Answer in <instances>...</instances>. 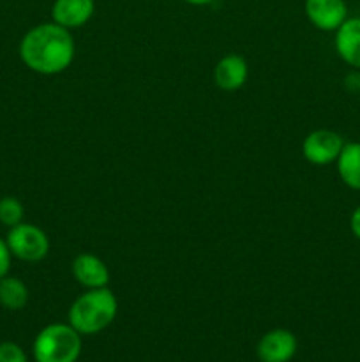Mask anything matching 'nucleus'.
<instances>
[{
	"label": "nucleus",
	"instance_id": "nucleus-1",
	"mask_svg": "<svg viewBox=\"0 0 360 362\" xmlns=\"http://www.w3.org/2000/svg\"><path fill=\"white\" fill-rule=\"evenodd\" d=\"M74 49L71 32L53 21L37 25L23 35L20 42V59L34 73L52 76L71 66Z\"/></svg>",
	"mask_w": 360,
	"mask_h": 362
},
{
	"label": "nucleus",
	"instance_id": "nucleus-2",
	"mask_svg": "<svg viewBox=\"0 0 360 362\" xmlns=\"http://www.w3.org/2000/svg\"><path fill=\"white\" fill-rule=\"evenodd\" d=\"M119 303L112 290L94 288L78 297L69 310V325L81 336L97 334L115 320Z\"/></svg>",
	"mask_w": 360,
	"mask_h": 362
},
{
	"label": "nucleus",
	"instance_id": "nucleus-3",
	"mask_svg": "<svg viewBox=\"0 0 360 362\" xmlns=\"http://www.w3.org/2000/svg\"><path fill=\"white\" fill-rule=\"evenodd\" d=\"M35 362H76L81 356V334L69 324H49L32 345Z\"/></svg>",
	"mask_w": 360,
	"mask_h": 362
},
{
	"label": "nucleus",
	"instance_id": "nucleus-4",
	"mask_svg": "<svg viewBox=\"0 0 360 362\" xmlns=\"http://www.w3.org/2000/svg\"><path fill=\"white\" fill-rule=\"evenodd\" d=\"M6 243L13 257H16L18 260L28 262V264L41 262L49 251L48 235L39 226L30 225V223H20V225L9 228Z\"/></svg>",
	"mask_w": 360,
	"mask_h": 362
},
{
	"label": "nucleus",
	"instance_id": "nucleus-5",
	"mask_svg": "<svg viewBox=\"0 0 360 362\" xmlns=\"http://www.w3.org/2000/svg\"><path fill=\"white\" fill-rule=\"evenodd\" d=\"M342 147H344V141L341 134L330 129H318L306 136L302 144V154L313 165L325 166L337 161Z\"/></svg>",
	"mask_w": 360,
	"mask_h": 362
},
{
	"label": "nucleus",
	"instance_id": "nucleus-6",
	"mask_svg": "<svg viewBox=\"0 0 360 362\" xmlns=\"http://www.w3.org/2000/svg\"><path fill=\"white\" fill-rule=\"evenodd\" d=\"M299 343L296 336L288 329H274L261 336L256 346L260 362H289L295 357Z\"/></svg>",
	"mask_w": 360,
	"mask_h": 362
},
{
	"label": "nucleus",
	"instance_id": "nucleus-7",
	"mask_svg": "<svg viewBox=\"0 0 360 362\" xmlns=\"http://www.w3.org/2000/svg\"><path fill=\"white\" fill-rule=\"evenodd\" d=\"M306 16L323 32H335L348 20V6L344 0H306Z\"/></svg>",
	"mask_w": 360,
	"mask_h": 362
},
{
	"label": "nucleus",
	"instance_id": "nucleus-8",
	"mask_svg": "<svg viewBox=\"0 0 360 362\" xmlns=\"http://www.w3.org/2000/svg\"><path fill=\"white\" fill-rule=\"evenodd\" d=\"M95 13L94 0H55L52 7L53 21L60 27L78 28L90 21Z\"/></svg>",
	"mask_w": 360,
	"mask_h": 362
},
{
	"label": "nucleus",
	"instance_id": "nucleus-9",
	"mask_svg": "<svg viewBox=\"0 0 360 362\" xmlns=\"http://www.w3.org/2000/svg\"><path fill=\"white\" fill-rule=\"evenodd\" d=\"M73 276L81 286L88 290L104 288L109 281V271L104 262L95 255H78L73 262Z\"/></svg>",
	"mask_w": 360,
	"mask_h": 362
},
{
	"label": "nucleus",
	"instance_id": "nucleus-10",
	"mask_svg": "<svg viewBox=\"0 0 360 362\" xmlns=\"http://www.w3.org/2000/svg\"><path fill=\"white\" fill-rule=\"evenodd\" d=\"M335 52L348 66L360 69V18H348L335 30Z\"/></svg>",
	"mask_w": 360,
	"mask_h": 362
},
{
	"label": "nucleus",
	"instance_id": "nucleus-11",
	"mask_svg": "<svg viewBox=\"0 0 360 362\" xmlns=\"http://www.w3.org/2000/svg\"><path fill=\"white\" fill-rule=\"evenodd\" d=\"M249 74V67L244 57L240 55H226L217 62L214 69V80L221 90L233 92L244 87Z\"/></svg>",
	"mask_w": 360,
	"mask_h": 362
},
{
	"label": "nucleus",
	"instance_id": "nucleus-12",
	"mask_svg": "<svg viewBox=\"0 0 360 362\" xmlns=\"http://www.w3.org/2000/svg\"><path fill=\"white\" fill-rule=\"evenodd\" d=\"M335 163L342 182L352 189L360 191V141L344 144Z\"/></svg>",
	"mask_w": 360,
	"mask_h": 362
},
{
	"label": "nucleus",
	"instance_id": "nucleus-13",
	"mask_svg": "<svg viewBox=\"0 0 360 362\" xmlns=\"http://www.w3.org/2000/svg\"><path fill=\"white\" fill-rule=\"evenodd\" d=\"M28 303V288L21 279L7 274L0 279V306L6 310H23Z\"/></svg>",
	"mask_w": 360,
	"mask_h": 362
},
{
	"label": "nucleus",
	"instance_id": "nucleus-14",
	"mask_svg": "<svg viewBox=\"0 0 360 362\" xmlns=\"http://www.w3.org/2000/svg\"><path fill=\"white\" fill-rule=\"evenodd\" d=\"M23 205L20 200H16L14 197H4L0 200V223L9 228L23 223Z\"/></svg>",
	"mask_w": 360,
	"mask_h": 362
},
{
	"label": "nucleus",
	"instance_id": "nucleus-15",
	"mask_svg": "<svg viewBox=\"0 0 360 362\" xmlns=\"http://www.w3.org/2000/svg\"><path fill=\"white\" fill-rule=\"evenodd\" d=\"M0 362H28L27 354L18 343L2 341L0 343Z\"/></svg>",
	"mask_w": 360,
	"mask_h": 362
},
{
	"label": "nucleus",
	"instance_id": "nucleus-16",
	"mask_svg": "<svg viewBox=\"0 0 360 362\" xmlns=\"http://www.w3.org/2000/svg\"><path fill=\"white\" fill-rule=\"evenodd\" d=\"M11 250L9 246H7L6 239H2L0 237V279L6 278L7 274H9V269H11Z\"/></svg>",
	"mask_w": 360,
	"mask_h": 362
},
{
	"label": "nucleus",
	"instance_id": "nucleus-17",
	"mask_svg": "<svg viewBox=\"0 0 360 362\" xmlns=\"http://www.w3.org/2000/svg\"><path fill=\"white\" fill-rule=\"evenodd\" d=\"M349 228L352 233L360 240V205L352 212V218H349Z\"/></svg>",
	"mask_w": 360,
	"mask_h": 362
},
{
	"label": "nucleus",
	"instance_id": "nucleus-18",
	"mask_svg": "<svg viewBox=\"0 0 360 362\" xmlns=\"http://www.w3.org/2000/svg\"><path fill=\"white\" fill-rule=\"evenodd\" d=\"M346 87L349 88V90L356 92L359 90L360 94V73H352L348 78H346Z\"/></svg>",
	"mask_w": 360,
	"mask_h": 362
},
{
	"label": "nucleus",
	"instance_id": "nucleus-19",
	"mask_svg": "<svg viewBox=\"0 0 360 362\" xmlns=\"http://www.w3.org/2000/svg\"><path fill=\"white\" fill-rule=\"evenodd\" d=\"M184 2L191 4V6H208V4H212L214 0H184Z\"/></svg>",
	"mask_w": 360,
	"mask_h": 362
},
{
	"label": "nucleus",
	"instance_id": "nucleus-20",
	"mask_svg": "<svg viewBox=\"0 0 360 362\" xmlns=\"http://www.w3.org/2000/svg\"><path fill=\"white\" fill-rule=\"evenodd\" d=\"M359 99H360V95H359Z\"/></svg>",
	"mask_w": 360,
	"mask_h": 362
}]
</instances>
